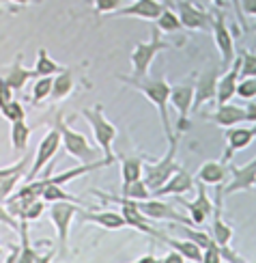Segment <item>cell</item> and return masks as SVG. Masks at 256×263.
Instances as JSON below:
<instances>
[{
    "label": "cell",
    "instance_id": "cell-1",
    "mask_svg": "<svg viewBox=\"0 0 256 263\" xmlns=\"http://www.w3.org/2000/svg\"><path fill=\"white\" fill-rule=\"evenodd\" d=\"M119 80L123 84H129L131 89H136L142 93L147 100L155 106V110L160 112L162 125H164V134L166 140H170L172 134V123H170V115H168V104H170V84L166 82V78H133V76H119Z\"/></svg>",
    "mask_w": 256,
    "mask_h": 263
},
{
    "label": "cell",
    "instance_id": "cell-2",
    "mask_svg": "<svg viewBox=\"0 0 256 263\" xmlns=\"http://www.w3.org/2000/svg\"><path fill=\"white\" fill-rule=\"evenodd\" d=\"M179 138L181 134H174L170 140H168V151L164 153L160 160H155L149 166H144V173H142V179L147 183V188L151 190V194L162 188V185L168 181L172 175L179 171L181 166L176 164V151H179Z\"/></svg>",
    "mask_w": 256,
    "mask_h": 263
},
{
    "label": "cell",
    "instance_id": "cell-3",
    "mask_svg": "<svg viewBox=\"0 0 256 263\" xmlns=\"http://www.w3.org/2000/svg\"><path fill=\"white\" fill-rule=\"evenodd\" d=\"M54 127H56L58 134H61V147L69 153L71 158L80 160L82 164L97 162V151L93 149L91 142H88V138L84 134H80L77 129H73L63 115H56V119H54Z\"/></svg>",
    "mask_w": 256,
    "mask_h": 263
},
{
    "label": "cell",
    "instance_id": "cell-4",
    "mask_svg": "<svg viewBox=\"0 0 256 263\" xmlns=\"http://www.w3.org/2000/svg\"><path fill=\"white\" fill-rule=\"evenodd\" d=\"M80 115L86 119L88 123H91V129H93V134H95L97 145H99V149L104 151V158L114 164L116 162V156H114V151H112V145H114V140L119 136L116 125L108 121V117L104 115V108L102 106L84 108Z\"/></svg>",
    "mask_w": 256,
    "mask_h": 263
},
{
    "label": "cell",
    "instance_id": "cell-5",
    "mask_svg": "<svg viewBox=\"0 0 256 263\" xmlns=\"http://www.w3.org/2000/svg\"><path fill=\"white\" fill-rule=\"evenodd\" d=\"M168 48H170V43L162 39V32L157 28H153L151 39L138 43V46L131 50L129 61H131V76L133 78H147L155 57H157L162 50H168Z\"/></svg>",
    "mask_w": 256,
    "mask_h": 263
},
{
    "label": "cell",
    "instance_id": "cell-6",
    "mask_svg": "<svg viewBox=\"0 0 256 263\" xmlns=\"http://www.w3.org/2000/svg\"><path fill=\"white\" fill-rule=\"evenodd\" d=\"M77 212H82V205H77V203H50L48 218H50V222L56 227L61 253L69 250V229H71V222Z\"/></svg>",
    "mask_w": 256,
    "mask_h": 263
},
{
    "label": "cell",
    "instance_id": "cell-7",
    "mask_svg": "<svg viewBox=\"0 0 256 263\" xmlns=\"http://www.w3.org/2000/svg\"><path fill=\"white\" fill-rule=\"evenodd\" d=\"M211 32H213L215 48L220 52V61L228 69L230 65H232V61L237 59V54H235V41H232V32L228 30L224 13H222V11H213V24H211Z\"/></svg>",
    "mask_w": 256,
    "mask_h": 263
},
{
    "label": "cell",
    "instance_id": "cell-8",
    "mask_svg": "<svg viewBox=\"0 0 256 263\" xmlns=\"http://www.w3.org/2000/svg\"><path fill=\"white\" fill-rule=\"evenodd\" d=\"M133 207L147 218V220H174V222H179V224H187V222H192L190 218H185L183 214H179L174 210V207L170 203H166L162 199H147V201H131Z\"/></svg>",
    "mask_w": 256,
    "mask_h": 263
},
{
    "label": "cell",
    "instance_id": "cell-9",
    "mask_svg": "<svg viewBox=\"0 0 256 263\" xmlns=\"http://www.w3.org/2000/svg\"><path fill=\"white\" fill-rule=\"evenodd\" d=\"M61 149V134H58V129L56 127H50V132L46 136L41 138L39 142V147L35 151V158H32V164H30V171L26 173V181H32L37 177V175L41 173V168L46 166L48 162L54 160V156H56V151Z\"/></svg>",
    "mask_w": 256,
    "mask_h": 263
},
{
    "label": "cell",
    "instance_id": "cell-10",
    "mask_svg": "<svg viewBox=\"0 0 256 263\" xmlns=\"http://www.w3.org/2000/svg\"><path fill=\"white\" fill-rule=\"evenodd\" d=\"M176 15L181 20V26L190 30H211V24H213V13H207V11L196 7L192 0H179Z\"/></svg>",
    "mask_w": 256,
    "mask_h": 263
},
{
    "label": "cell",
    "instance_id": "cell-11",
    "mask_svg": "<svg viewBox=\"0 0 256 263\" xmlns=\"http://www.w3.org/2000/svg\"><path fill=\"white\" fill-rule=\"evenodd\" d=\"M170 104L179 112V127H176V132L183 134L187 129V119H190L192 104H194V82L170 86Z\"/></svg>",
    "mask_w": 256,
    "mask_h": 263
},
{
    "label": "cell",
    "instance_id": "cell-12",
    "mask_svg": "<svg viewBox=\"0 0 256 263\" xmlns=\"http://www.w3.org/2000/svg\"><path fill=\"white\" fill-rule=\"evenodd\" d=\"M218 78H220V71H218V65H213L207 73H203L194 84V104H192V110H200V106H205L207 102L215 100V91H218Z\"/></svg>",
    "mask_w": 256,
    "mask_h": 263
},
{
    "label": "cell",
    "instance_id": "cell-13",
    "mask_svg": "<svg viewBox=\"0 0 256 263\" xmlns=\"http://www.w3.org/2000/svg\"><path fill=\"white\" fill-rule=\"evenodd\" d=\"M164 9H166V5L160 3V0H133L129 7L114 11L112 15H116V17H140V20L155 22L164 13Z\"/></svg>",
    "mask_w": 256,
    "mask_h": 263
},
{
    "label": "cell",
    "instance_id": "cell-14",
    "mask_svg": "<svg viewBox=\"0 0 256 263\" xmlns=\"http://www.w3.org/2000/svg\"><path fill=\"white\" fill-rule=\"evenodd\" d=\"M256 136V127H241V125H235V127H228L224 132V138H226V151L222 156V162L228 164V160L235 156L237 151L241 149H248L250 142L254 140Z\"/></svg>",
    "mask_w": 256,
    "mask_h": 263
},
{
    "label": "cell",
    "instance_id": "cell-15",
    "mask_svg": "<svg viewBox=\"0 0 256 263\" xmlns=\"http://www.w3.org/2000/svg\"><path fill=\"white\" fill-rule=\"evenodd\" d=\"M239 69H241V59L237 57L232 61V65L218 78V91H215V100L218 106L228 104L237 93V84H239Z\"/></svg>",
    "mask_w": 256,
    "mask_h": 263
},
{
    "label": "cell",
    "instance_id": "cell-16",
    "mask_svg": "<svg viewBox=\"0 0 256 263\" xmlns=\"http://www.w3.org/2000/svg\"><path fill=\"white\" fill-rule=\"evenodd\" d=\"M232 179L226 185L222 194H235V192H246V190H254V181H256V158L250 160L243 166H232Z\"/></svg>",
    "mask_w": 256,
    "mask_h": 263
},
{
    "label": "cell",
    "instance_id": "cell-17",
    "mask_svg": "<svg viewBox=\"0 0 256 263\" xmlns=\"http://www.w3.org/2000/svg\"><path fill=\"white\" fill-rule=\"evenodd\" d=\"M194 181H196L194 175L187 173V171L181 166L168 181L162 185V188H157L151 196H153V199H164V196H181L183 192H190V190L194 188Z\"/></svg>",
    "mask_w": 256,
    "mask_h": 263
},
{
    "label": "cell",
    "instance_id": "cell-18",
    "mask_svg": "<svg viewBox=\"0 0 256 263\" xmlns=\"http://www.w3.org/2000/svg\"><path fill=\"white\" fill-rule=\"evenodd\" d=\"M176 203H181V205L187 207V212H190V216H192V222L196 227L205 224L207 218H211V214H213V205H211V199L207 196L205 183H198V196H196V201L185 203L181 196H176Z\"/></svg>",
    "mask_w": 256,
    "mask_h": 263
},
{
    "label": "cell",
    "instance_id": "cell-19",
    "mask_svg": "<svg viewBox=\"0 0 256 263\" xmlns=\"http://www.w3.org/2000/svg\"><path fill=\"white\" fill-rule=\"evenodd\" d=\"M209 121H213L215 125L220 127H235L243 121H250V117H248V110H246V106H235V104H224V106H218V112L215 115H211L209 117Z\"/></svg>",
    "mask_w": 256,
    "mask_h": 263
},
{
    "label": "cell",
    "instance_id": "cell-20",
    "mask_svg": "<svg viewBox=\"0 0 256 263\" xmlns=\"http://www.w3.org/2000/svg\"><path fill=\"white\" fill-rule=\"evenodd\" d=\"M3 78H5V82L11 86V89H13V93L15 91L19 93L26 86L28 80L35 78V69H28L26 65H24V57L17 54V59L13 61V65H9V67H7Z\"/></svg>",
    "mask_w": 256,
    "mask_h": 263
},
{
    "label": "cell",
    "instance_id": "cell-21",
    "mask_svg": "<svg viewBox=\"0 0 256 263\" xmlns=\"http://www.w3.org/2000/svg\"><path fill=\"white\" fill-rule=\"evenodd\" d=\"M110 160H97V162H91V164H82V166H75V168H69V171H63V173H58V175H50L48 177V181L50 183H54V185H65V183H71L73 179H77V177H82V175H88L91 171H97V168H106V166H110Z\"/></svg>",
    "mask_w": 256,
    "mask_h": 263
},
{
    "label": "cell",
    "instance_id": "cell-22",
    "mask_svg": "<svg viewBox=\"0 0 256 263\" xmlns=\"http://www.w3.org/2000/svg\"><path fill=\"white\" fill-rule=\"evenodd\" d=\"M82 214H84V222H93L102 229H108V231H119V229L127 227L121 212H86V210H82Z\"/></svg>",
    "mask_w": 256,
    "mask_h": 263
},
{
    "label": "cell",
    "instance_id": "cell-23",
    "mask_svg": "<svg viewBox=\"0 0 256 263\" xmlns=\"http://www.w3.org/2000/svg\"><path fill=\"white\" fill-rule=\"evenodd\" d=\"M155 239H160V242L168 244L172 250H176L179 255H183L185 261L190 259L192 263H203V250H200V246L194 244L192 239H172V237H166L162 231H160V235L155 237Z\"/></svg>",
    "mask_w": 256,
    "mask_h": 263
},
{
    "label": "cell",
    "instance_id": "cell-24",
    "mask_svg": "<svg viewBox=\"0 0 256 263\" xmlns=\"http://www.w3.org/2000/svg\"><path fill=\"white\" fill-rule=\"evenodd\" d=\"M209 235L218 246H230V242H232V227L228 222H224V218H222L220 199H218V205L213 207V224H211V233Z\"/></svg>",
    "mask_w": 256,
    "mask_h": 263
},
{
    "label": "cell",
    "instance_id": "cell-25",
    "mask_svg": "<svg viewBox=\"0 0 256 263\" xmlns=\"http://www.w3.org/2000/svg\"><path fill=\"white\" fill-rule=\"evenodd\" d=\"M226 173H228V164H224L222 160L220 162H205L203 166L198 168L194 179H198L205 185H220L222 181H224Z\"/></svg>",
    "mask_w": 256,
    "mask_h": 263
},
{
    "label": "cell",
    "instance_id": "cell-26",
    "mask_svg": "<svg viewBox=\"0 0 256 263\" xmlns=\"http://www.w3.org/2000/svg\"><path fill=\"white\" fill-rule=\"evenodd\" d=\"M142 173H144V156L136 153V156L121 158V179H123V185L142 179Z\"/></svg>",
    "mask_w": 256,
    "mask_h": 263
},
{
    "label": "cell",
    "instance_id": "cell-27",
    "mask_svg": "<svg viewBox=\"0 0 256 263\" xmlns=\"http://www.w3.org/2000/svg\"><path fill=\"white\" fill-rule=\"evenodd\" d=\"M32 69H35V78H46V76L54 78V76H58L65 67L50 57L48 50L41 48V50L37 52V61H35V67H32Z\"/></svg>",
    "mask_w": 256,
    "mask_h": 263
},
{
    "label": "cell",
    "instance_id": "cell-28",
    "mask_svg": "<svg viewBox=\"0 0 256 263\" xmlns=\"http://www.w3.org/2000/svg\"><path fill=\"white\" fill-rule=\"evenodd\" d=\"M73 84H75V80H73V71L65 67L58 76H54V78H52V93H50V97H52L54 102L65 100V97L73 91Z\"/></svg>",
    "mask_w": 256,
    "mask_h": 263
},
{
    "label": "cell",
    "instance_id": "cell-29",
    "mask_svg": "<svg viewBox=\"0 0 256 263\" xmlns=\"http://www.w3.org/2000/svg\"><path fill=\"white\" fill-rule=\"evenodd\" d=\"M28 138H30V127L26 121H15L11 123V147L15 153H24L28 147Z\"/></svg>",
    "mask_w": 256,
    "mask_h": 263
},
{
    "label": "cell",
    "instance_id": "cell-30",
    "mask_svg": "<svg viewBox=\"0 0 256 263\" xmlns=\"http://www.w3.org/2000/svg\"><path fill=\"white\" fill-rule=\"evenodd\" d=\"M19 235H22V244H19V255L17 263H35L39 257L37 250L30 246V237H28V220H19Z\"/></svg>",
    "mask_w": 256,
    "mask_h": 263
},
{
    "label": "cell",
    "instance_id": "cell-31",
    "mask_svg": "<svg viewBox=\"0 0 256 263\" xmlns=\"http://www.w3.org/2000/svg\"><path fill=\"white\" fill-rule=\"evenodd\" d=\"M46 179H48V177H46ZM41 199L48 201V203H77V205H82V201L77 199V196H73V194H69L67 190H63V185H54V183H50V181H48V185H46V190H43Z\"/></svg>",
    "mask_w": 256,
    "mask_h": 263
},
{
    "label": "cell",
    "instance_id": "cell-32",
    "mask_svg": "<svg viewBox=\"0 0 256 263\" xmlns=\"http://www.w3.org/2000/svg\"><path fill=\"white\" fill-rule=\"evenodd\" d=\"M121 196L129 199V201H147V199H151V190L147 188L144 179H138V181L125 183L123 190H121Z\"/></svg>",
    "mask_w": 256,
    "mask_h": 263
},
{
    "label": "cell",
    "instance_id": "cell-33",
    "mask_svg": "<svg viewBox=\"0 0 256 263\" xmlns=\"http://www.w3.org/2000/svg\"><path fill=\"white\" fill-rule=\"evenodd\" d=\"M155 26H157L160 32H176V30L183 28L179 15H176V11H172V9H168V7H166L164 13H162L157 20H155Z\"/></svg>",
    "mask_w": 256,
    "mask_h": 263
},
{
    "label": "cell",
    "instance_id": "cell-34",
    "mask_svg": "<svg viewBox=\"0 0 256 263\" xmlns=\"http://www.w3.org/2000/svg\"><path fill=\"white\" fill-rule=\"evenodd\" d=\"M52 93V78L46 76V78H37L35 84H32V91H30V102L39 106L43 100H48Z\"/></svg>",
    "mask_w": 256,
    "mask_h": 263
},
{
    "label": "cell",
    "instance_id": "cell-35",
    "mask_svg": "<svg viewBox=\"0 0 256 263\" xmlns=\"http://www.w3.org/2000/svg\"><path fill=\"white\" fill-rule=\"evenodd\" d=\"M0 115H3L9 123L26 121V110H24V106H22V102H17V100H11L7 106L0 108Z\"/></svg>",
    "mask_w": 256,
    "mask_h": 263
},
{
    "label": "cell",
    "instance_id": "cell-36",
    "mask_svg": "<svg viewBox=\"0 0 256 263\" xmlns=\"http://www.w3.org/2000/svg\"><path fill=\"white\" fill-rule=\"evenodd\" d=\"M241 59V69H239V80L241 78H256V54L243 50L239 54Z\"/></svg>",
    "mask_w": 256,
    "mask_h": 263
},
{
    "label": "cell",
    "instance_id": "cell-37",
    "mask_svg": "<svg viewBox=\"0 0 256 263\" xmlns=\"http://www.w3.org/2000/svg\"><path fill=\"white\" fill-rule=\"evenodd\" d=\"M30 164H32V156L30 153H24L15 164H9V166H3L0 168V183H3L7 177H11L13 173H17V171H24V168H28L30 171Z\"/></svg>",
    "mask_w": 256,
    "mask_h": 263
},
{
    "label": "cell",
    "instance_id": "cell-38",
    "mask_svg": "<svg viewBox=\"0 0 256 263\" xmlns=\"http://www.w3.org/2000/svg\"><path fill=\"white\" fill-rule=\"evenodd\" d=\"M239 97H243V100L252 102L256 97V78H241L239 84H237V93Z\"/></svg>",
    "mask_w": 256,
    "mask_h": 263
},
{
    "label": "cell",
    "instance_id": "cell-39",
    "mask_svg": "<svg viewBox=\"0 0 256 263\" xmlns=\"http://www.w3.org/2000/svg\"><path fill=\"white\" fill-rule=\"evenodd\" d=\"M121 5H123V0H93V7H95L97 15L114 13V11L121 9Z\"/></svg>",
    "mask_w": 256,
    "mask_h": 263
},
{
    "label": "cell",
    "instance_id": "cell-40",
    "mask_svg": "<svg viewBox=\"0 0 256 263\" xmlns=\"http://www.w3.org/2000/svg\"><path fill=\"white\" fill-rule=\"evenodd\" d=\"M43 210H46V203H43V199H39V201H35V203H30L24 212H22V216H19V220H37V218L43 214Z\"/></svg>",
    "mask_w": 256,
    "mask_h": 263
},
{
    "label": "cell",
    "instance_id": "cell-41",
    "mask_svg": "<svg viewBox=\"0 0 256 263\" xmlns=\"http://www.w3.org/2000/svg\"><path fill=\"white\" fill-rule=\"evenodd\" d=\"M0 224H7L9 229H13V231H19V220L9 214V210L3 203H0Z\"/></svg>",
    "mask_w": 256,
    "mask_h": 263
},
{
    "label": "cell",
    "instance_id": "cell-42",
    "mask_svg": "<svg viewBox=\"0 0 256 263\" xmlns=\"http://www.w3.org/2000/svg\"><path fill=\"white\" fill-rule=\"evenodd\" d=\"M203 263H224L222 261V255H220V246L213 244L203 250Z\"/></svg>",
    "mask_w": 256,
    "mask_h": 263
},
{
    "label": "cell",
    "instance_id": "cell-43",
    "mask_svg": "<svg viewBox=\"0 0 256 263\" xmlns=\"http://www.w3.org/2000/svg\"><path fill=\"white\" fill-rule=\"evenodd\" d=\"M11 100H15V97H13V89H11L7 82H3V84H0V108L7 106Z\"/></svg>",
    "mask_w": 256,
    "mask_h": 263
},
{
    "label": "cell",
    "instance_id": "cell-44",
    "mask_svg": "<svg viewBox=\"0 0 256 263\" xmlns=\"http://www.w3.org/2000/svg\"><path fill=\"white\" fill-rule=\"evenodd\" d=\"M243 15H256V0H239Z\"/></svg>",
    "mask_w": 256,
    "mask_h": 263
},
{
    "label": "cell",
    "instance_id": "cell-45",
    "mask_svg": "<svg viewBox=\"0 0 256 263\" xmlns=\"http://www.w3.org/2000/svg\"><path fill=\"white\" fill-rule=\"evenodd\" d=\"M162 263H185V257L179 255L176 250H172V253H168V255L162 259Z\"/></svg>",
    "mask_w": 256,
    "mask_h": 263
},
{
    "label": "cell",
    "instance_id": "cell-46",
    "mask_svg": "<svg viewBox=\"0 0 256 263\" xmlns=\"http://www.w3.org/2000/svg\"><path fill=\"white\" fill-rule=\"evenodd\" d=\"M230 3H232V9H235L237 17L241 20V28H246V15L241 13V5H239V0H230Z\"/></svg>",
    "mask_w": 256,
    "mask_h": 263
},
{
    "label": "cell",
    "instance_id": "cell-47",
    "mask_svg": "<svg viewBox=\"0 0 256 263\" xmlns=\"http://www.w3.org/2000/svg\"><path fill=\"white\" fill-rule=\"evenodd\" d=\"M246 110H248V117H250V123L256 125V104H254V102H248Z\"/></svg>",
    "mask_w": 256,
    "mask_h": 263
},
{
    "label": "cell",
    "instance_id": "cell-48",
    "mask_svg": "<svg viewBox=\"0 0 256 263\" xmlns=\"http://www.w3.org/2000/svg\"><path fill=\"white\" fill-rule=\"evenodd\" d=\"M131 263H162V259H157L155 255H144V257H140V259H136V261H131Z\"/></svg>",
    "mask_w": 256,
    "mask_h": 263
},
{
    "label": "cell",
    "instance_id": "cell-49",
    "mask_svg": "<svg viewBox=\"0 0 256 263\" xmlns=\"http://www.w3.org/2000/svg\"><path fill=\"white\" fill-rule=\"evenodd\" d=\"M52 259H54V253H46V255H39L35 263H52Z\"/></svg>",
    "mask_w": 256,
    "mask_h": 263
},
{
    "label": "cell",
    "instance_id": "cell-50",
    "mask_svg": "<svg viewBox=\"0 0 256 263\" xmlns=\"http://www.w3.org/2000/svg\"><path fill=\"white\" fill-rule=\"evenodd\" d=\"M11 5H15V7H28L32 3H39V0H9Z\"/></svg>",
    "mask_w": 256,
    "mask_h": 263
},
{
    "label": "cell",
    "instance_id": "cell-51",
    "mask_svg": "<svg viewBox=\"0 0 256 263\" xmlns=\"http://www.w3.org/2000/svg\"><path fill=\"white\" fill-rule=\"evenodd\" d=\"M192 3H194V5H196V3H198V5H213V3H218V0H192Z\"/></svg>",
    "mask_w": 256,
    "mask_h": 263
},
{
    "label": "cell",
    "instance_id": "cell-52",
    "mask_svg": "<svg viewBox=\"0 0 256 263\" xmlns=\"http://www.w3.org/2000/svg\"><path fill=\"white\" fill-rule=\"evenodd\" d=\"M5 255V250H3V246H0V257H3Z\"/></svg>",
    "mask_w": 256,
    "mask_h": 263
},
{
    "label": "cell",
    "instance_id": "cell-53",
    "mask_svg": "<svg viewBox=\"0 0 256 263\" xmlns=\"http://www.w3.org/2000/svg\"><path fill=\"white\" fill-rule=\"evenodd\" d=\"M5 3H9V0H0V5H5Z\"/></svg>",
    "mask_w": 256,
    "mask_h": 263
},
{
    "label": "cell",
    "instance_id": "cell-54",
    "mask_svg": "<svg viewBox=\"0 0 256 263\" xmlns=\"http://www.w3.org/2000/svg\"><path fill=\"white\" fill-rule=\"evenodd\" d=\"M5 82V78H3V76H0V84H3Z\"/></svg>",
    "mask_w": 256,
    "mask_h": 263
},
{
    "label": "cell",
    "instance_id": "cell-55",
    "mask_svg": "<svg viewBox=\"0 0 256 263\" xmlns=\"http://www.w3.org/2000/svg\"><path fill=\"white\" fill-rule=\"evenodd\" d=\"M254 190H256V181H254Z\"/></svg>",
    "mask_w": 256,
    "mask_h": 263
},
{
    "label": "cell",
    "instance_id": "cell-56",
    "mask_svg": "<svg viewBox=\"0 0 256 263\" xmlns=\"http://www.w3.org/2000/svg\"><path fill=\"white\" fill-rule=\"evenodd\" d=\"M0 11H3V5H0Z\"/></svg>",
    "mask_w": 256,
    "mask_h": 263
}]
</instances>
